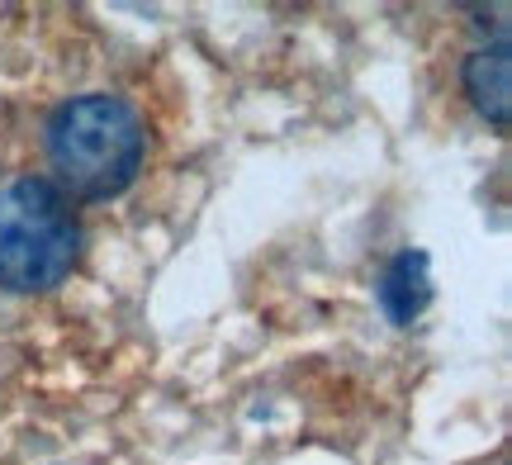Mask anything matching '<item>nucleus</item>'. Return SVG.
<instances>
[{
	"instance_id": "nucleus-2",
	"label": "nucleus",
	"mask_w": 512,
	"mask_h": 465,
	"mask_svg": "<svg viewBox=\"0 0 512 465\" xmlns=\"http://www.w3.org/2000/svg\"><path fill=\"white\" fill-rule=\"evenodd\" d=\"M81 209L43 176L0 186V290L43 295L72 276L81 257Z\"/></svg>"
},
{
	"instance_id": "nucleus-1",
	"label": "nucleus",
	"mask_w": 512,
	"mask_h": 465,
	"mask_svg": "<svg viewBox=\"0 0 512 465\" xmlns=\"http://www.w3.org/2000/svg\"><path fill=\"white\" fill-rule=\"evenodd\" d=\"M43 167L72 205H100L119 200L147 162V119L138 100L114 86H86L62 95L43 114L38 129Z\"/></svg>"
},
{
	"instance_id": "nucleus-4",
	"label": "nucleus",
	"mask_w": 512,
	"mask_h": 465,
	"mask_svg": "<svg viewBox=\"0 0 512 465\" xmlns=\"http://www.w3.org/2000/svg\"><path fill=\"white\" fill-rule=\"evenodd\" d=\"M432 299V276H427V257L422 252H399L389 261V271L380 280V309L394 323H413Z\"/></svg>"
},
{
	"instance_id": "nucleus-3",
	"label": "nucleus",
	"mask_w": 512,
	"mask_h": 465,
	"mask_svg": "<svg viewBox=\"0 0 512 465\" xmlns=\"http://www.w3.org/2000/svg\"><path fill=\"white\" fill-rule=\"evenodd\" d=\"M512 57H508V29L494 38H479L470 53L460 57V86L465 100L479 110V119L494 133H508V95H512Z\"/></svg>"
}]
</instances>
